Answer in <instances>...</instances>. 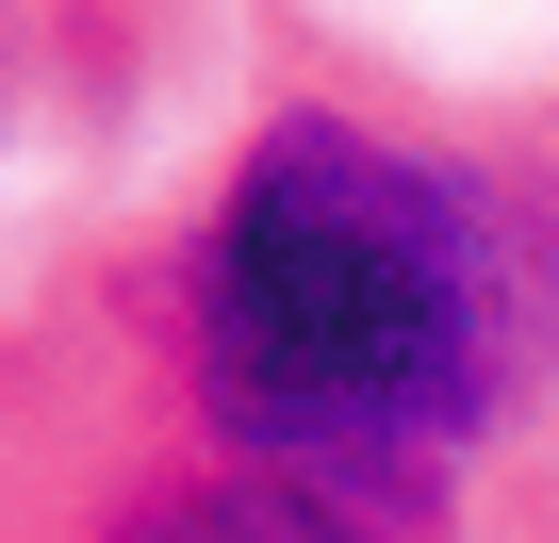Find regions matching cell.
Returning <instances> with one entry per match:
<instances>
[{
    "instance_id": "6da1fadb",
    "label": "cell",
    "mask_w": 559,
    "mask_h": 543,
    "mask_svg": "<svg viewBox=\"0 0 559 543\" xmlns=\"http://www.w3.org/2000/svg\"><path fill=\"white\" fill-rule=\"evenodd\" d=\"M559 363V214L346 99L263 116L181 231V379L247 477L428 494Z\"/></svg>"
},
{
    "instance_id": "7a4b0ae2",
    "label": "cell",
    "mask_w": 559,
    "mask_h": 543,
    "mask_svg": "<svg viewBox=\"0 0 559 543\" xmlns=\"http://www.w3.org/2000/svg\"><path fill=\"white\" fill-rule=\"evenodd\" d=\"M99 543H379L346 494H297V477H247V461H214V477H165V494H132Z\"/></svg>"
}]
</instances>
